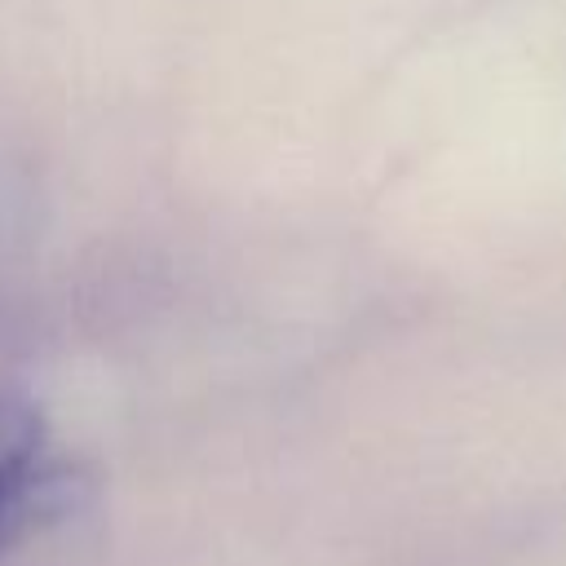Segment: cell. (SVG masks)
<instances>
[{
	"label": "cell",
	"mask_w": 566,
	"mask_h": 566,
	"mask_svg": "<svg viewBox=\"0 0 566 566\" xmlns=\"http://www.w3.org/2000/svg\"><path fill=\"white\" fill-rule=\"evenodd\" d=\"M66 495V469L49 451L44 424L31 407L0 398V548L57 513Z\"/></svg>",
	"instance_id": "cell-1"
}]
</instances>
